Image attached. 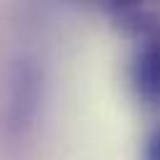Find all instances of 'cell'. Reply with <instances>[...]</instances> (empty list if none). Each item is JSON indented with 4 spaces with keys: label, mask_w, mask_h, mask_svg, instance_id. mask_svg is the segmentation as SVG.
I'll return each mask as SVG.
<instances>
[{
    "label": "cell",
    "mask_w": 160,
    "mask_h": 160,
    "mask_svg": "<svg viewBox=\"0 0 160 160\" xmlns=\"http://www.w3.org/2000/svg\"><path fill=\"white\" fill-rule=\"evenodd\" d=\"M105 10L125 35L140 42L160 40V2H110Z\"/></svg>",
    "instance_id": "7a4b0ae2"
},
{
    "label": "cell",
    "mask_w": 160,
    "mask_h": 160,
    "mask_svg": "<svg viewBox=\"0 0 160 160\" xmlns=\"http://www.w3.org/2000/svg\"><path fill=\"white\" fill-rule=\"evenodd\" d=\"M130 82L142 102L160 105V40L140 42L130 65Z\"/></svg>",
    "instance_id": "3957f363"
},
{
    "label": "cell",
    "mask_w": 160,
    "mask_h": 160,
    "mask_svg": "<svg viewBox=\"0 0 160 160\" xmlns=\"http://www.w3.org/2000/svg\"><path fill=\"white\" fill-rule=\"evenodd\" d=\"M142 160H160V128L152 130V132L145 138V145H142Z\"/></svg>",
    "instance_id": "277c9868"
},
{
    "label": "cell",
    "mask_w": 160,
    "mask_h": 160,
    "mask_svg": "<svg viewBox=\"0 0 160 160\" xmlns=\"http://www.w3.org/2000/svg\"><path fill=\"white\" fill-rule=\"evenodd\" d=\"M38 70L32 60H20L15 65L12 85H10V108H8V120L12 130H25L32 122L35 108H38Z\"/></svg>",
    "instance_id": "6da1fadb"
}]
</instances>
